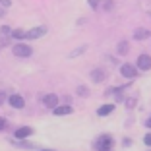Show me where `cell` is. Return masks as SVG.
<instances>
[{
	"label": "cell",
	"instance_id": "1",
	"mask_svg": "<svg viewBox=\"0 0 151 151\" xmlns=\"http://www.w3.org/2000/svg\"><path fill=\"white\" fill-rule=\"evenodd\" d=\"M14 54L19 56V58H27V56L33 54V49L29 47V45H25V43H18L16 47H14Z\"/></svg>",
	"mask_w": 151,
	"mask_h": 151
},
{
	"label": "cell",
	"instance_id": "2",
	"mask_svg": "<svg viewBox=\"0 0 151 151\" xmlns=\"http://www.w3.org/2000/svg\"><path fill=\"white\" fill-rule=\"evenodd\" d=\"M95 147H97V151H111V147H112L111 136H101L97 139V143H95Z\"/></svg>",
	"mask_w": 151,
	"mask_h": 151
},
{
	"label": "cell",
	"instance_id": "3",
	"mask_svg": "<svg viewBox=\"0 0 151 151\" xmlns=\"http://www.w3.org/2000/svg\"><path fill=\"white\" fill-rule=\"evenodd\" d=\"M120 74L124 76V78H128V80H134V78L138 76V70H136V66H132V64H122V66H120Z\"/></svg>",
	"mask_w": 151,
	"mask_h": 151
},
{
	"label": "cell",
	"instance_id": "4",
	"mask_svg": "<svg viewBox=\"0 0 151 151\" xmlns=\"http://www.w3.org/2000/svg\"><path fill=\"white\" fill-rule=\"evenodd\" d=\"M138 68L143 70V72L151 70V56L149 54H139L138 56Z\"/></svg>",
	"mask_w": 151,
	"mask_h": 151
},
{
	"label": "cell",
	"instance_id": "5",
	"mask_svg": "<svg viewBox=\"0 0 151 151\" xmlns=\"http://www.w3.org/2000/svg\"><path fill=\"white\" fill-rule=\"evenodd\" d=\"M29 136H33V128H29V126H22L16 130V139H25Z\"/></svg>",
	"mask_w": 151,
	"mask_h": 151
},
{
	"label": "cell",
	"instance_id": "6",
	"mask_svg": "<svg viewBox=\"0 0 151 151\" xmlns=\"http://www.w3.org/2000/svg\"><path fill=\"white\" fill-rule=\"evenodd\" d=\"M56 103H58V97H56L54 93H49V95H45V97H43V105H45L47 109H54V107H58Z\"/></svg>",
	"mask_w": 151,
	"mask_h": 151
},
{
	"label": "cell",
	"instance_id": "7",
	"mask_svg": "<svg viewBox=\"0 0 151 151\" xmlns=\"http://www.w3.org/2000/svg\"><path fill=\"white\" fill-rule=\"evenodd\" d=\"M10 105H12L14 109H23L25 107V101H23L22 95H12V97H10Z\"/></svg>",
	"mask_w": 151,
	"mask_h": 151
},
{
	"label": "cell",
	"instance_id": "8",
	"mask_svg": "<svg viewBox=\"0 0 151 151\" xmlns=\"http://www.w3.org/2000/svg\"><path fill=\"white\" fill-rule=\"evenodd\" d=\"M47 33V27H35L31 31H27V39H37V37H43Z\"/></svg>",
	"mask_w": 151,
	"mask_h": 151
},
{
	"label": "cell",
	"instance_id": "9",
	"mask_svg": "<svg viewBox=\"0 0 151 151\" xmlns=\"http://www.w3.org/2000/svg\"><path fill=\"white\" fill-rule=\"evenodd\" d=\"M105 78H107V74H105V70H101V68H97V70L91 72V80H93L95 83H101Z\"/></svg>",
	"mask_w": 151,
	"mask_h": 151
},
{
	"label": "cell",
	"instance_id": "10",
	"mask_svg": "<svg viewBox=\"0 0 151 151\" xmlns=\"http://www.w3.org/2000/svg\"><path fill=\"white\" fill-rule=\"evenodd\" d=\"M72 111H74V109H72V107H68V105H60V107H54V109H52V112H54V114H56V116H62V114H70Z\"/></svg>",
	"mask_w": 151,
	"mask_h": 151
},
{
	"label": "cell",
	"instance_id": "11",
	"mask_svg": "<svg viewBox=\"0 0 151 151\" xmlns=\"http://www.w3.org/2000/svg\"><path fill=\"white\" fill-rule=\"evenodd\" d=\"M147 37H149V31L143 29V27H139V29L134 31V39H136V41H143V39H147Z\"/></svg>",
	"mask_w": 151,
	"mask_h": 151
},
{
	"label": "cell",
	"instance_id": "12",
	"mask_svg": "<svg viewBox=\"0 0 151 151\" xmlns=\"http://www.w3.org/2000/svg\"><path fill=\"white\" fill-rule=\"evenodd\" d=\"M112 111H114V105H103L101 109H97V114L99 116H107V114H111Z\"/></svg>",
	"mask_w": 151,
	"mask_h": 151
},
{
	"label": "cell",
	"instance_id": "13",
	"mask_svg": "<svg viewBox=\"0 0 151 151\" xmlns=\"http://www.w3.org/2000/svg\"><path fill=\"white\" fill-rule=\"evenodd\" d=\"M12 37H14V39H25L27 31H23V29H16V31L12 33Z\"/></svg>",
	"mask_w": 151,
	"mask_h": 151
},
{
	"label": "cell",
	"instance_id": "14",
	"mask_svg": "<svg viewBox=\"0 0 151 151\" xmlns=\"http://www.w3.org/2000/svg\"><path fill=\"white\" fill-rule=\"evenodd\" d=\"M118 52L120 54H126V52H128V43H126V41H122V43L118 45Z\"/></svg>",
	"mask_w": 151,
	"mask_h": 151
},
{
	"label": "cell",
	"instance_id": "15",
	"mask_svg": "<svg viewBox=\"0 0 151 151\" xmlns=\"http://www.w3.org/2000/svg\"><path fill=\"white\" fill-rule=\"evenodd\" d=\"M78 93H80V95H83V97H87V87H83V85H81V87H78Z\"/></svg>",
	"mask_w": 151,
	"mask_h": 151
},
{
	"label": "cell",
	"instance_id": "16",
	"mask_svg": "<svg viewBox=\"0 0 151 151\" xmlns=\"http://www.w3.org/2000/svg\"><path fill=\"white\" fill-rule=\"evenodd\" d=\"M83 50H85V47H80V49H76L74 52L70 54V56H78V54H81V52H83Z\"/></svg>",
	"mask_w": 151,
	"mask_h": 151
},
{
	"label": "cell",
	"instance_id": "17",
	"mask_svg": "<svg viewBox=\"0 0 151 151\" xmlns=\"http://www.w3.org/2000/svg\"><path fill=\"white\" fill-rule=\"evenodd\" d=\"M143 142H145V145H151V134H147L145 138H143Z\"/></svg>",
	"mask_w": 151,
	"mask_h": 151
},
{
	"label": "cell",
	"instance_id": "18",
	"mask_svg": "<svg viewBox=\"0 0 151 151\" xmlns=\"http://www.w3.org/2000/svg\"><path fill=\"white\" fill-rule=\"evenodd\" d=\"M6 126H8V124H6V120L0 118V130H6Z\"/></svg>",
	"mask_w": 151,
	"mask_h": 151
},
{
	"label": "cell",
	"instance_id": "19",
	"mask_svg": "<svg viewBox=\"0 0 151 151\" xmlns=\"http://www.w3.org/2000/svg\"><path fill=\"white\" fill-rule=\"evenodd\" d=\"M97 4H99V0H89V6L91 8H97Z\"/></svg>",
	"mask_w": 151,
	"mask_h": 151
},
{
	"label": "cell",
	"instance_id": "20",
	"mask_svg": "<svg viewBox=\"0 0 151 151\" xmlns=\"http://www.w3.org/2000/svg\"><path fill=\"white\" fill-rule=\"evenodd\" d=\"M6 101V95H4V91H0V105Z\"/></svg>",
	"mask_w": 151,
	"mask_h": 151
},
{
	"label": "cell",
	"instance_id": "21",
	"mask_svg": "<svg viewBox=\"0 0 151 151\" xmlns=\"http://www.w3.org/2000/svg\"><path fill=\"white\" fill-rule=\"evenodd\" d=\"M134 105H136V101H134V99H130V101H126V107H134Z\"/></svg>",
	"mask_w": 151,
	"mask_h": 151
},
{
	"label": "cell",
	"instance_id": "22",
	"mask_svg": "<svg viewBox=\"0 0 151 151\" xmlns=\"http://www.w3.org/2000/svg\"><path fill=\"white\" fill-rule=\"evenodd\" d=\"M145 126H147V128H151V116H149V118H147V122H145Z\"/></svg>",
	"mask_w": 151,
	"mask_h": 151
},
{
	"label": "cell",
	"instance_id": "23",
	"mask_svg": "<svg viewBox=\"0 0 151 151\" xmlns=\"http://www.w3.org/2000/svg\"><path fill=\"white\" fill-rule=\"evenodd\" d=\"M0 16H4V12H2V10H0Z\"/></svg>",
	"mask_w": 151,
	"mask_h": 151
},
{
	"label": "cell",
	"instance_id": "24",
	"mask_svg": "<svg viewBox=\"0 0 151 151\" xmlns=\"http://www.w3.org/2000/svg\"><path fill=\"white\" fill-rule=\"evenodd\" d=\"M43 151H49V149H43Z\"/></svg>",
	"mask_w": 151,
	"mask_h": 151
}]
</instances>
